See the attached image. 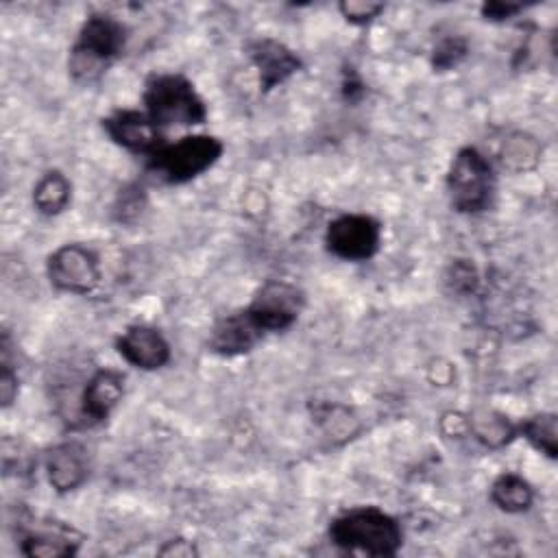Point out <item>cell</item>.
<instances>
[{
  "label": "cell",
  "mask_w": 558,
  "mask_h": 558,
  "mask_svg": "<svg viewBox=\"0 0 558 558\" xmlns=\"http://www.w3.org/2000/svg\"><path fill=\"white\" fill-rule=\"evenodd\" d=\"M447 192L456 211H484L490 205L495 192V174L490 161L473 146L460 148L447 172Z\"/></svg>",
  "instance_id": "cell-5"
},
{
  "label": "cell",
  "mask_w": 558,
  "mask_h": 558,
  "mask_svg": "<svg viewBox=\"0 0 558 558\" xmlns=\"http://www.w3.org/2000/svg\"><path fill=\"white\" fill-rule=\"evenodd\" d=\"M519 11H523V4H517V2L495 0V2L482 4V15H484V20H490V22H504V20L517 15Z\"/></svg>",
  "instance_id": "cell-23"
},
{
  "label": "cell",
  "mask_w": 558,
  "mask_h": 558,
  "mask_svg": "<svg viewBox=\"0 0 558 558\" xmlns=\"http://www.w3.org/2000/svg\"><path fill=\"white\" fill-rule=\"evenodd\" d=\"M381 242V225L366 214H342L327 225L325 244L331 255L347 262L371 259Z\"/></svg>",
  "instance_id": "cell-6"
},
{
  "label": "cell",
  "mask_w": 558,
  "mask_h": 558,
  "mask_svg": "<svg viewBox=\"0 0 558 558\" xmlns=\"http://www.w3.org/2000/svg\"><path fill=\"white\" fill-rule=\"evenodd\" d=\"M126 44V26L109 13H92L70 48L68 72L72 81L92 85L100 81L107 68L122 54Z\"/></svg>",
  "instance_id": "cell-1"
},
{
  "label": "cell",
  "mask_w": 558,
  "mask_h": 558,
  "mask_svg": "<svg viewBox=\"0 0 558 558\" xmlns=\"http://www.w3.org/2000/svg\"><path fill=\"white\" fill-rule=\"evenodd\" d=\"M146 205V196H144V190L140 185H129L124 187L120 194H118V201L113 205V211H116V218L120 222H131L133 218H137L142 214Z\"/></svg>",
  "instance_id": "cell-21"
},
{
  "label": "cell",
  "mask_w": 558,
  "mask_h": 558,
  "mask_svg": "<svg viewBox=\"0 0 558 558\" xmlns=\"http://www.w3.org/2000/svg\"><path fill=\"white\" fill-rule=\"evenodd\" d=\"M46 272L52 288L70 294H87L100 281L98 255L78 242L63 244L52 251Z\"/></svg>",
  "instance_id": "cell-7"
},
{
  "label": "cell",
  "mask_w": 558,
  "mask_h": 558,
  "mask_svg": "<svg viewBox=\"0 0 558 558\" xmlns=\"http://www.w3.org/2000/svg\"><path fill=\"white\" fill-rule=\"evenodd\" d=\"M118 353L135 368L157 371L170 362V344L150 325H129L116 340Z\"/></svg>",
  "instance_id": "cell-12"
},
{
  "label": "cell",
  "mask_w": 558,
  "mask_h": 558,
  "mask_svg": "<svg viewBox=\"0 0 558 558\" xmlns=\"http://www.w3.org/2000/svg\"><path fill=\"white\" fill-rule=\"evenodd\" d=\"M102 129L118 146L150 157L166 142L161 137V129L150 120L146 111L137 109H118L102 118Z\"/></svg>",
  "instance_id": "cell-9"
},
{
  "label": "cell",
  "mask_w": 558,
  "mask_h": 558,
  "mask_svg": "<svg viewBox=\"0 0 558 558\" xmlns=\"http://www.w3.org/2000/svg\"><path fill=\"white\" fill-rule=\"evenodd\" d=\"M246 54L259 74L262 92H270L272 87L281 85L303 65L294 50L272 37H259L248 41Z\"/></svg>",
  "instance_id": "cell-11"
},
{
  "label": "cell",
  "mask_w": 558,
  "mask_h": 558,
  "mask_svg": "<svg viewBox=\"0 0 558 558\" xmlns=\"http://www.w3.org/2000/svg\"><path fill=\"white\" fill-rule=\"evenodd\" d=\"M342 94H344L347 100H357V98L364 94V83H362L353 72H344Z\"/></svg>",
  "instance_id": "cell-26"
},
{
  "label": "cell",
  "mask_w": 558,
  "mask_h": 558,
  "mask_svg": "<svg viewBox=\"0 0 558 558\" xmlns=\"http://www.w3.org/2000/svg\"><path fill=\"white\" fill-rule=\"evenodd\" d=\"M493 504L510 514L525 512L534 501V490L527 480L517 473H501L490 486Z\"/></svg>",
  "instance_id": "cell-17"
},
{
  "label": "cell",
  "mask_w": 558,
  "mask_h": 558,
  "mask_svg": "<svg viewBox=\"0 0 558 558\" xmlns=\"http://www.w3.org/2000/svg\"><path fill=\"white\" fill-rule=\"evenodd\" d=\"M124 375L113 368L96 371L83 386L78 395V418L81 427H92L102 423L113 408L122 401Z\"/></svg>",
  "instance_id": "cell-10"
},
{
  "label": "cell",
  "mask_w": 558,
  "mask_h": 558,
  "mask_svg": "<svg viewBox=\"0 0 558 558\" xmlns=\"http://www.w3.org/2000/svg\"><path fill=\"white\" fill-rule=\"evenodd\" d=\"M469 427L473 429L475 438L488 447H501L504 442H508L514 436V429L510 427V423L504 416H497L493 412H488L484 416L469 418Z\"/></svg>",
  "instance_id": "cell-19"
},
{
  "label": "cell",
  "mask_w": 558,
  "mask_h": 558,
  "mask_svg": "<svg viewBox=\"0 0 558 558\" xmlns=\"http://www.w3.org/2000/svg\"><path fill=\"white\" fill-rule=\"evenodd\" d=\"M329 538L344 551L366 556H395L403 543L401 525L375 506H360L338 514L329 523Z\"/></svg>",
  "instance_id": "cell-2"
},
{
  "label": "cell",
  "mask_w": 558,
  "mask_h": 558,
  "mask_svg": "<svg viewBox=\"0 0 558 558\" xmlns=\"http://www.w3.org/2000/svg\"><path fill=\"white\" fill-rule=\"evenodd\" d=\"M340 13L347 17V22L353 24H366L373 17H377L384 11L381 2H360V0H344L340 2Z\"/></svg>",
  "instance_id": "cell-22"
},
{
  "label": "cell",
  "mask_w": 558,
  "mask_h": 558,
  "mask_svg": "<svg viewBox=\"0 0 558 558\" xmlns=\"http://www.w3.org/2000/svg\"><path fill=\"white\" fill-rule=\"evenodd\" d=\"M264 329L255 323L248 310H238L216 320L209 331V349L222 357H235L248 353L262 338Z\"/></svg>",
  "instance_id": "cell-13"
},
{
  "label": "cell",
  "mask_w": 558,
  "mask_h": 558,
  "mask_svg": "<svg viewBox=\"0 0 558 558\" xmlns=\"http://www.w3.org/2000/svg\"><path fill=\"white\" fill-rule=\"evenodd\" d=\"M72 198V183L61 170H48L33 190V205L41 216L65 211Z\"/></svg>",
  "instance_id": "cell-16"
},
{
  "label": "cell",
  "mask_w": 558,
  "mask_h": 558,
  "mask_svg": "<svg viewBox=\"0 0 558 558\" xmlns=\"http://www.w3.org/2000/svg\"><path fill=\"white\" fill-rule=\"evenodd\" d=\"M17 395V375L13 373L11 364L7 360H2L0 366V399H2V408H9L13 403Z\"/></svg>",
  "instance_id": "cell-24"
},
{
  "label": "cell",
  "mask_w": 558,
  "mask_h": 558,
  "mask_svg": "<svg viewBox=\"0 0 558 558\" xmlns=\"http://www.w3.org/2000/svg\"><path fill=\"white\" fill-rule=\"evenodd\" d=\"M144 107L161 126H194L205 122L207 107L194 85L181 74H157L144 89Z\"/></svg>",
  "instance_id": "cell-4"
},
{
  "label": "cell",
  "mask_w": 558,
  "mask_h": 558,
  "mask_svg": "<svg viewBox=\"0 0 558 558\" xmlns=\"http://www.w3.org/2000/svg\"><path fill=\"white\" fill-rule=\"evenodd\" d=\"M76 549H78V541L72 538V530L61 525L28 530L20 543V551L24 556H41V558L74 556Z\"/></svg>",
  "instance_id": "cell-15"
},
{
  "label": "cell",
  "mask_w": 558,
  "mask_h": 558,
  "mask_svg": "<svg viewBox=\"0 0 558 558\" xmlns=\"http://www.w3.org/2000/svg\"><path fill=\"white\" fill-rule=\"evenodd\" d=\"M46 475L57 493H70L78 488L89 475L87 449L76 440L54 445L46 453Z\"/></svg>",
  "instance_id": "cell-14"
},
{
  "label": "cell",
  "mask_w": 558,
  "mask_h": 558,
  "mask_svg": "<svg viewBox=\"0 0 558 558\" xmlns=\"http://www.w3.org/2000/svg\"><path fill=\"white\" fill-rule=\"evenodd\" d=\"M161 556H194L196 554V547L190 543V541H183V538H177V541H168L161 549H159Z\"/></svg>",
  "instance_id": "cell-25"
},
{
  "label": "cell",
  "mask_w": 558,
  "mask_h": 558,
  "mask_svg": "<svg viewBox=\"0 0 558 558\" xmlns=\"http://www.w3.org/2000/svg\"><path fill=\"white\" fill-rule=\"evenodd\" d=\"M225 146L214 135H185L146 157V172L163 185H181L209 170Z\"/></svg>",
  "instance_id": "cell-3"
},
{
  "label": "cell",
  "mask_w": 558,
  "mask_h": 558,
  "mask_svg": "<svg viewBox=\"0 0 558 558\" xmlns=\"http://www.w3.org/2000/svg\"><path fill=\"white\" fill-rule=\"evenodd\" d=\"M519 432L523 434V438L534 449H538L547 458H556V451H558V418H556L554 412H543V414L525 418L519 425Z\"/></svg>",
  "instance_id": "cell-18"
},
{
  "label": "cell",
  "mask_w": 558,
  "mask_h": 558,
  "mask_svg": "<svg viewBox=\"0 0 558 558\" xmlns=\"http://www.w3.org/2000/svg\"><path fill=\"white\" fill-rule=\"evenodd\" d=\"M305 294L301 288L288 281L270 279L266 281L248 303V314L255 318V323L264 329V333L270 331H283L292 327L303 312Z\"/></svg>",
  "instance_id": "cell-8"
},
{
  "label": "cell",
  "mask_w": 558,
  "mask_h": 558,
  "mask_svg": "<svg viewBox=\"0 0 558 558\" xmlns=\"http://www.w3.org/2000/svg\"><path fill=\"white\" fill-rule=\"evenodd\" d=\"M466 52H469L466 39H462V37H445L434 48L432 65L436 70H451V68H456L466 57Z\"/></svg>",
  "instance_id": "cell-20"
}]
</instances>
